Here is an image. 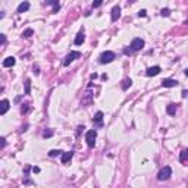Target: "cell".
Instances as JSON below:
<instances>
[{"label":"cell","instance_id":"16","mask_svg":"<svg viewBox=\"0 0 188 188\" xmlns=\"http://www.w3.org/2000/svg\"><path fill=\"white\" fill-rule=\"evenodd\" d=\"M72 156H74V153H72V151L63 153V155H62V159H60V160H62V163H63V165H65V163H68V162L72 159Z\"/></svg>","mask_w":188,"mask_h":188},{"label":"cell","instance_id":"11","mask_svg":"<svg viewBox=\"0 0 188 188\" xmlns=\"http://www.w3.org/2000/svg\"><path fill=\"white\" fill-rule=\"evenodd\" d=\"M15 62H16V60H15V57H13V56H9V57H6V59L3 60V66H5V68H11V66L15 65Z\"/></svg>","mask_w":188,"mask_h":188},{"label":"cell","instance_id":"25","mask_svg":"<svg viewBox=\"0 0 188 188\" xmlns=\"http://www.w3.org/2000/svg\"><path fill=\"white\" fill-rule=\"evenodd\" d=\"M99 6H101V2H94L93 3V8H99Z\"/></svg>","mask_w":188,"mask_h":188},{"label":"cell","instance_id":"21","mask_svg":"<svg viewBox=\"0 0 188 188\" xmlns=\"http://www.w3.org/2000/svg\"><path fill=\"white\" fill-rule=\"evenodd\" d=\"M60 153H62L60 150H50V151H49V156H52V157H56V156L60 155Z\"/></svg>","mask_w":188,"mask_h":188},{"label":"cell","instance_id":"24","mask_svg":"<svg viewBox=\"0 0 188 188\" xmlns=\"http://www.w3.org/2000/svg\"><path fill=\"white\" fill-rule=\"evenodd\" d=\"M21 112H22V113H27V112H28V104H22V107H21Z\"/></svg>","mask_w":188,"mask_h":188},{"label":"cell","instance_id":"1","mask_svg":"<svg viewBox=\"0 0 188 188\" xmlns=\"http://www.w3.org/2000/svg\"><path fill=\"white\" fill-rule=\"evenodd\" d=\"M96 138H97V131L96 129H90L88 132H87V135H85V141H87V145H88L90 148L94 147Z\"/></svg>","mask_w":188,"mask_h":188},{"label":"cell","instance_id":"6","mask_svg":"<svg viewBox=\"0 0 188 188\" xmlns=\"http://www.w3.org/2000/svg\"><path fill=\"white\" fill-rule=\"evenodd\" d=\"M159 74H160V66H151L145 71V75H147V77H156V75H159Z\"/></svg>","mask_w":188,"mask_h":188},{"label":"cell","instance_id":"2","mask_svg":"<svg viewBox=\"0 0 188 188\" xmlns=\"http://www.w3.org/2000/svg\"><path fill=\"white\" fill-rule=\"evenodd\" d=\"M172 175V169L169 167V166H165V167H162L160 170H159V174H157V179L159 181H166V179H169Z\"/></svg>","mask_w":188,"mask_h":188},{"label":"cell","instance_id":"26","mask_svg":"<svg viewBox=\"0 0 188 188\" xmlns=\"http://www.w3.org/2000/svg\"><path fill=\"white\" fill-rule=\"evenodd\" d=\"M145 15H147V12L144 11V9H143V11H140V12H138V16H145Z\"/></svg>","mask_w":188,"mask_h":188},{"label":"cell","instance_id":"32","mask_svg":"<svg viewBox=\"0 0 188 188\" xmlns=\"http://www.w3.org/2000/svg\"><path fill=\"white\" fill-rule=\"evenodd\" d=\"M185 75H187V77H188V68H187V69H185Z\"/></svg>","mask_w":188,"mask_h":188},{"label":"cell","instance_id":"18","mask_svg":"<svg viewBox=\"0 0 188 188\" xmlns=\"http://www.w3.org/2000/svg\"><path fill=\"white\" fill-rule=\"evenodd\" d=\"M47 5H52V6H53V12H55V13L60 9V3H59V2H47Z\"/></svg>","mask_w":188,"mask_h":188},{"label":"cell","instance_id":"13","mask_svg":"<svg viewBox=\"0 0 188 188\" xmlns=\"http://www.w3.org/2000/svg\"><path fill=\"white\" fill-rule=\"evenodd\" d=\"M179 162H181V163H188V148L182 150V151L179 153Z\"/></svg>","mask_w":188,"mask_h":188},{"label":"cell","instance_id":"30","mask_svg":"<svg viewBox=\"0 0 188 188\" xmlns=\"http://www.w3.org/2000/svg\"><path fill=\"white\" fill-rule=\"evenodd\" d=\"M34 74H37V75L40 74V71H38V68H37V66H34Z\"/></svg>","mask_w":188,"mask_h":188},{"label":"cell","instance_id":"4","mask_svg":"<svg viewBox=\"0 0 188 188\" xmlns=\"http://www.w3.org/2000/svg\"><path fill=\"white\" fill-rule=\"evenodd\" d=\"M81 57V53L79 52H71L69 55H66V57H65V60H63V65L65 66H68V65H71V62H74V60H77V59H79Z\"/></svg>","mask_w":188,"mask_h":188},{"label":"cell","instance_id":"14","mask_svg":"<svg viewBox=\"0 0 188 188\" xmlns=\"http://www.w3.org/2000/svg\"><path fill=\"white\" fill-rule=\"evenodd\" d=\"M166 112H167V115L174 116V115L177 113V104H175V103H170V104H167V107H166Z\"/></svg>","mask_w":188,"mask_h":188},{"label":"cell","instance_id":"3","mask_svg":"<svg viewBox=\"0 0 188 188\" xmlns=\"http://www.w3.org/2000/svg\"><path fill=\"white\" fill-rule=\"evenodd\" d=\"M115 57H116V56H115V53L107 50V52H103V53L100 55L99 62H100V63H103V65H104V63H110V62L113 60V59H115Z\"/></svg>","mask_w":188,"mask_h":188},{"label":"cell","instance_id":"23","mask_svg":"<svg viewBox=\"0 0 188 188\" xmlns=\"http://www.w3.org/2000/svg\"><path fill=\"white\" fill-rule=\"evenodd\" d=\"M52 135H53V131H47V129H46L44 132H43V137H44V138H47V137H52Z\"/></svg>","mask_w":188,"mask_h":188},{"label":"cell","instance_id":"31","mask_svg":"<svg viewBox=\"0 0 188 188\" xmlns=\"http://www.w3.org/2000/svg\"><path fill=\"white\" fill-rule=\"evenodd\" d=\"M6 41V37H5V34H2V44Z\"/></svg>","mask_w":188,"mask_h":188},{"label":"cell","instance_id":"9","mask_svg":"<svg viewBox=\"0 0 188 188\" xmlns=\"http://www.w3.org/2000/svg\"><path fill=\"white\" fill-rule=\"evenodd\" d=\"M121 18V8L119 6H115L113 9H112V21L115 22V21H118Z\"/></svg>","mask_w":188,"mask_h":188},{"label":"cell","instance_id":"29","mask_svg":"<svg viewBox=\"0 0 188 188\" xmlns=\"http://www.w3.org/2000/svg\"><path fill=\"white\" fill-rule=\"evenodd\" d=\"M182 97H188V91H187V90H184V91H182Z\"/></svg>","mask_w":188,"mask_h":188},{"label":"cell","instance_id":"12","mask_svg":"<svg viewBox=\"0 0 188 188\" xmlns=\"http://www.w3.org/2000/svg\"><path fill=\"white\" fill-rule=\"evenodd\" d=\"M93 121L97 123V126H101L103 125V112H97L96 115H94V118H93Z\"/></svg>","mask_w":188,"mask_h":188},{"label":"cell","instance_id":"19","mask_svg":"<svg viewBox=\"0 0 188 188\" xmlns=\"http://www.w3.org/2000/svg\"><path fill=\"white\" fill-rule=\"evenodd\" d=\"M33 34H34V31L31 30V28H28V30H25V31L22 33V37H25V38H28V37H31Z\"/></svg>","mask_w":188,"mask_h":188},{"label":"cell","instance_id":"8","mask_svg":"<svg viewBox=\"0 0 188 188\" xmlns=\"http://www.w3.org/2000/svg\"><path fill=\"white\" fill-rule=\"evenodd\" d=\"M9 104H11V103H9L8 99L2 100V103H0V106H2V107H0V115H5L6 112L9 110Z\"/></svg>","mask_w":188,"mask_h":188},{"label":"cell","instance_id":"17","mask_svg":"<svg viewBox=\"0 0 188 188\" xmlns=\"http://www.w3.org/2000/svg\"><path fill=\"white\" fill-rule=\"evenodd\" d=\"M131 84H132V79H131V78H125L121 84L122 90H128V87H131Z\"/></svg>","mask_w":188,"mask_h":188},{"label":"cell","instance_id":"28","mask_svg":"<svg viewBox=\"0 0 188 188\" xmlns=\"http://www.w3.org/2000/svg\"><path fill=\"white\" fill-rule=\"evenodd\" d=\"M33 172L34 174H38V172H40V167H33Z\"/></svg>","mask_w":188,"mask_h":188},{"label":"cell","instance_id":"7","mask_svg":"<svg viewBox=\"0 0 188 188\" xmlns=\"http://www.w3.org/2000/svg\"><path fill=\"white\" fill-rule=\"evenodd\" d=\"M178 81L177 79H170V78H166L162 81V87H177Z\"/></svg>","mask_w":188,"mask_h":188},{"label":"cell","instance_id":"27","mask_svg":"<svg viewBox=\"0 0 188 188\" xmlns=\"http://www.w3.org/2000/svg\"><path fill=\"white\" fill-rule=\"evenodd\" d=\"M0 141H2V148H3V147H5V145H6V140H5V138H2V140H0Z\"/></svg>","mask_w":188,"mask_h":188},{"label":"cell","instance_id":"15","mask_svg":"<svg viewBox=\"0 0 188 188\" xmlns=\"http://www.w3.org/2000/svg\"><path fill=\"white\" fill-rule=\"evenodd\" d=\"M28 9H30V3H28V2H24V3H21V5L18 6L16 12H18V13H22V12H27Z\"/></svg>","mask_w":188,"mask_h":188},{"label":"cell","instance_id":"22","mask_svg":"<svg viewBox=\"0 0 188 188\" xmlns=\"http://www.w3.org/2000/svg\"><path fill=\"white\" fill-rule=\"evenodd\" d=\"M160 13H162V16H169V15H170V11H169V9H162Z\"/></svg>","mask_w":188,"mask_h":188},{"label":"cell","instance_id":"20","mask_svg":"<svg viewBox=\"0 0 188 188\" xmlns=\"http://www.w3.org/2000/svg\"><path fill=\"white\" fill-rule=\"evenodd\" d=\"M30 82H31L30 79H25V94H30V91H31L30 90Z\"/></svg>","mask_w":188,"mask_h":188},{"label":"cell","instance_id":"5","mask_svg":"<svg viewBox=\"0 0 188 188\" xmlns=\"http://www.w3.org/2000/svg\"><path fill=\"white\" fill-rule=\"evenodd\" d=\"M131 52H138V50H141L144 47V40L141 38H134L132 41H131Z\"/></svg>","mask_w":188,"mask_h":188},{"label":"cell","instance_id":"10","mask_svg":"<svg viewBox=\"0 0 188 188\" xmlns=\"http://www.w3.org/2000/svg\"><path fill=\"white\" fill-rule=\"evenodd\" d=\"M84 40H85V34H84V31H79V33L77 34V37H75V44L81 46L84 43Z\"/></svg>","mask_w":188,"mask_h":188}]
</instances>
